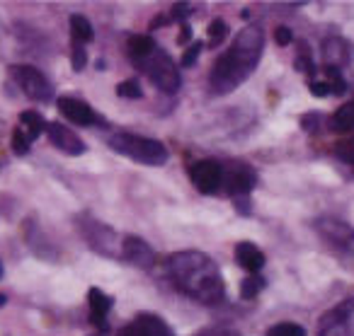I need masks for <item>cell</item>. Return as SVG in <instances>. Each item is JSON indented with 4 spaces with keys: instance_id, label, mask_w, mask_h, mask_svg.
Returning a JSON list of instances; mask_svg holds the SVG:
<instances>
[{
    "instance_id": "obj_18",
    "label": "cell",
    "mask_w": 354,
    "mask_h": 336,
    "mask_svg": "<svg viewBox=\"0 0 354 336\" xmlns=\"http://www.w3.org/2000/svg\"><path fill=\"white\" fill-rule=\"evenodd\" d=\"M71 34L75 44H90L95 39V30L85 15H71Z\"/></svg>"
},
{
    "instance_id": "obj_14",
    "label": "cell",
    "mask_w": 354,
    "mask_h": 336,
    "mask_svg": "<svg viewBox=\"0 0 354 336\" xmlns=\"http://www.w3.org/2000/svg\"><path fill=\"white\" fill-rule=\"evenodd\" d=\"M122 259L138 268H151L156 264V252L146 239L136 237V235H127L122 242Z\"/></svg>"
},
{
    "instance_id": "obj_32",
    "label": "cell",
    "mask_w": 354,
    "mask_h": 336,
    "mask_svg": "<svg viewBox=\"0 0 354 336\" xmlns=\"http://www.w3.org/2000/svg\"><path fill=\"white\" fill-rule=\"evenodd\" d=\"M308 88H310V92H313L315 97H328V95H333L330 83H310Z\"/></svg>"
},
{
    "instance_id": "obj_34",
    "label": "cell",
    "mask_w": 354,
    "mask_h": 336,
    "mask_svg": "<svg viewBox=\"0 0 354 336\" xmlns=\"http://www.w3.org/2000/svg\"><path fill=\"white\" fill-rule=\"evenodd\" d=\"M296 66H299V70H304V73H310V75L315 73V66L308 56H299V59H296Z\"/></svg>"
},
{
    "instance_id": "obj_1",
    "label": "cell",
    "mask_w": 354,
    "mask_h": 336,
    "mask_svg": "<svg viewBox=\"0 0 354 336\" xmlns=\"http://www.w3.org/2000/svg\"><path fill=\"white\" fill-rule=\"evenodd\" d=\"M167 276L183 295L204 305H216L226 295V283L209 254L187 249L167 259Z\"/></svg>"
},
{
    "instance_id": "obj_3",
    "label": "cell",
    "mask_w": 354,
    "mask_h": 336,
    "mask_svg": "<svg viewBox=\"0 0 354 336\" xmlns=\"http://www.w3.org/2000/svg\"><path fill=\"white\" fill-rule=\"evenodd\" d=\"M107 146L112 148L114 152H119V155L129 157V160H133V162H141V165H148V167L165 165L167 157H170L167 148L162 146L160 141L146 138V136H136V133H127V131L112 133Z\"/></svg>"
},
{
    "instance_id": "obj_21",
    "label": "cell",
    "mask_w": 354,
    "mask_h": 336,
    "mask_svg": "<svg viewBox=\"0 0 354 336\" xmlns=\"http://www.w3.org/2000/svg\"><path fill=\"white\" fill-rule=\"evenodd\" d=\"M333 128H335V131H349V128H354V99L335 112Z\"/></svg>"
},
{
    "instance_id": "obj_28",
    "label": "cell",
    "mask_w": 354,
    "mask_h": 336,
    "mask_svg": "<svg viewBox=\"0 0 354 336\" xmlns=\"http://www.w3.org/2000/svg\"><path fill=\"white\" fill-rule=\"evenodd\" d=\"M71 61H73V70L80 73V70L88 66V49L83 44H75L73 41V51H71Z\"/></svg>"
},
{
    "instance_id": "obj_38",
    "label": "cell",
    "mask_w": 354,
    "mask_h": 336,
    "mask_svg": "<svg viewBox=\"0 0 354 336\" xmlns=\"http://www.w3.org/2000/svg\"><path fill=\"white\" fill-rule=\"evenodd\" d=\"M95 336H107V334H95Z\"/></svg>"
},
{
    "instance_id": "obj_24",
    "label": "cell",
    "mask_w": 354,
    "mask_h": 336,
    "mask_svg": "<svg viewBox=\"0 0 354 336\" xmlns=\"http://www.w3.org/2000/svg\"><path fill=\"white\" fill-rule=\"evenodd\" d=\"M262 288H265V278H262V276H250V278H245V281L241 283V295L245 297V300H252V297L260 295Z\"/></svg>"
},
{
    "instance_id": "obj_22",
    "label": "cell",
    "mask_w": 354,
    "mask_h": 336,
    "mask_svg": "<svg viewBox=\"0 0 354 336\" xmlns=\"http://www.w3.org/2000/svg\"><path fill=\"white\" fill-rule=\"evenodd\" d=\"M267 336H306V329L294 322H279L267 329Z\"/></svg>"
},
{
    "instance_id": "obj_37",
    "label": "cell",
    "mask_w": 354,
    "mask_h": 336,
    "mask_svg": "<svg viewBox=\"0 0 354 336\" xmlns=\"http://www.w3.org/2000/svg\"><path fill=\"white\" fill-rule=\"evenodd\" d=\"M0 278H3V261H0Z\"/></svg>"
},
{
    "instance_id": "obj_16",
    "label": "cell",
    "mask_w": 354,
    "mask_h": 336,
    "mask_svg": "<svg viewBox=\"0 0 354 336\" xmlns=\"http://www.w3.org/2000/svg\"><path fill=\"white\" fill-rule=\"evenodd\" d=\"M236 259L243 268H248V271L252 273V276L265 266V254H262V249L255 247L252 242H238L236 244Z\"/></svg>"
},
{
    "instance_id": "obj_33",
    "label": "cell",
    "mask_w": 354,
    "mask_h": 336,
    "mask_svg": "<svg viewBox=\"0 0 354 336\" xmlns=\"http://www.w3.org/2000/svg\"><path fill=\"white\" fill-rule=\"evenodd\" d=\"M197 336H241V334H238V331H233V329H223V326H216V329L199 331Z\"/></svg>"
},
{
    "instance_id": "obj_17",
    "label": "cell",
    "mask_w": 354,
    "mask_h": 336,
    "mask_svg": "<svg viewBox=\"0 0 354 336\" xmlns=\"http://www.w3.org/2000/svg\"><path fill=\"white\" fill-rule=\"evenodd\" d=\"M325 49V59H328V66H344L347 61H352V44H347L344 39H328L323 44Z\"/></svg>"
},
{
    "instance_id": "obj_13",
    "label": "cell",
    "mask_w": 354,
    "mask_h": 336,
    "mask_svg": "<svg viewBox=\"0 0 354 336\" xmlns=\"http://www.w3.org/2000/svg\"><path fill=\"white\" fill-rule=\"evenodd\" d=\"M117 336H175L172 329L165 324V319H160L158 315L151 312H141L131 324H127Z\"/></svg>"
},
{
    "instance_id": "obj_4",
    "label": "cell",
    "mask_w": 354,
    "mask_h": 336,
    "mask_svg": "<svg viewBox=\"0 0 354 336\" xmlns=\"http://www.w3.org/2000/svg\"><path fill=\"white\" fill-rule=\"evenodd\" d=\"M131 63L136 66L158 90H162V92H167V95L177 92L180 85H183V78H180V70H177L175 61H172L160 46H156L151 54H146L143 59L131 61Z\"/></svg>"
},
{
    "instance_id": "obj_7",
    "label": "cell",
    "mask_w": 354,
    "mask_h": 336,
    "mask_svg": "<svg viewBox=\"0 0 354 336\" xmlns=\"http://www.w3.org/2000/svg\"><path fill=\"white\" fill-rule=\"evenodd\" d=\"M318 336H354V297L325 312L318 324Z\"/></svg>"
},
{
    "instance_id": "obj_30",
    "label": "cell",
    "mask_w": 354,
    "mask_h": 336,
    "mask_svg": "<svg viewBox=\"0 0 354 336\" xmlns=\"http://www.w3.org/2000/svg\"><path fill=\"white\" fill-rule=\"evenodd\" d=\"M189 15H192V6H189V3H175V6H172V20L183 22L185 17H189Z\"/></svg>"
},
{
    "instance_id": "obj_26",
    "label": "cell",
    "mask_w": 354,
    "mask_h": 336,
    "mask_svg": "<svg viewBox=\"0 0 354 336\" xmlns=\"http://www.w3.org/2000/svg\"><path fill=\"white\" fill-rule=\"evenodd\" d=\"M117 95L122 99H141L143 90H141V85H138V80H124V83L117 85Z\"/></svg>"
},
{
    "instance_id": "obj_25",
    "label": "cell",
    "mask_w": 354,
    "mask_h": 336,
    "mask_svg": "<svg viewBox=\"0 0 354 336\" xmlns=\"http://www.w3.org/2000/svg\"><path fill=\"white\" fill-rule=\"evenodd\" d=\"M30 148H32V141L27 138L25 128L17 126L15 131H12V150H15V155L25 157L27 152H30Z\"/></svg>"
},
{
    "instance_id": "obj_10",
    "label": "cell",
    "mask_w": 354,
    "mask_h": 336,
    "mask_svg": "<svg viewBox=\"0 0 354 336\" xmlns=\"http://www.w3.org/2000/svg\"><path fill=\"white\" fill-rule=\"evenodd\" d=\"M46 138H49L51 146H54L56 150L64 152V155L78 157V155H83V152L88 150V146L83 143V138H80L75 131H71L68 126L59 123V121L46 123Z\"/></svg>"
},
{
    "instance_id": "obj_5",
    "label": "cell",
    "mask_w": 354,
    "mask_h": 336,
    "mask_svg": "<svg viewBox=\"0 0 354 336\" xmlns=\"http://www.w3.org/2000/svg\"><path fill=\"white\" fill-rule=\"evenodd\" d=\"M78 230H80V235H83L85 244H88L93 252L102 254V257H109V259H122L124 237H119L117 230H112L109 225L95 220L93 215H80Z\"/></svg>"
},
{
    "instance_id": "obj_12",
    "label": "cell",
    "mask_w": 354,
    "mask_h": 336,
    "mask_svg": "<svg viewBox=\"0 0 354 336\" xmlns=\"http://www.w3.org/2000/svg\"><path fill=\"white\" fill-rule=\"evenodd\" d=\"M56 107H59L61 117H66L71 123H75V126H95V123H100V117L97 112H95L93 107H90L88 102H83V99H75V97H59L56 99Z\"/></svg>"
},
{
    "instance_id": "obj_31",
    "label": "cell",
    "mask_w": 354,
    "mask_h": 336,
    "mask_svg": "<svg viewBox=\"0 0 354 336\" xmlns=\"http://www.w3.org/2000/svg\"><path fill=\"white\" fill-rule=\"evenodd\" d=\"M274 41H277L279 46H289L291 41H294V34H291L289 27H279V30L274 32Z\"/></svg>"
},
{
    "instance_id": "obj_15",
    "label": "cell",
    "mask_w": 354,
    "mask_h": 336,
    "mask_svg": "<svg viewBox=\"0 0 354 336\" xmlns=\"http://www.w3.org/2000/svg\"><path fill=\"white\" fill-rule=\"evenodd\" d=\"M88 307H90V319L93 324L97 326L102 334L109 331V322H107V315L112 310V297L104 295L100 288H90L88 290Z\"/></svg>"
},
{
    "instance_id": "obj_35",
    "label": "cell",
    "mask_w": 354,
    "mask_h": 336,
    "mask_svg": "<svg viewBox=\"0 0 354 336\" xmlns=\"http://www.w3.org/2000/svg\"><path fill=\"white\" fill-rule=\"evenodd\" d=\"M189 39H192V30H189V25H183V32H180L177 41H180V44H187Z\"/></svg>"
},
{
    "instance_id": "obj_2",
    "label": "cell",
    "mask_w": 354,
    "mask_h": 336,
    "mask_svg": "<svg viewBox=\"0 0 354 336\" xmlns=\"http://www.w3.org/2000/svg\"><path fill=\"white\" fill-rule=\"evenodd\" d=\"M265 49V34L260 27H245L236 34L231 49L218 56L214 70L209 75L214 95H228L238 90L252 73L262 59Z\"/></svg>"
},
{
    "instance_id": "obj_6",
    "label": "cell",
    "mask_w": 354,
    "mask_h": 336,
    "mask_svg": "<svg viewBox=\"0 0 354 336\" xmlns=\"http://www.w3.org/2000/svg\"><path fill=\"white\" fill-rule=\"evenodd\" d=\"M10 75L17 83V88L22 90V95L30 97L32 102L46 104L51 97H54V88H51V83L46 80V75L41 73L39 68H35V66H12Z\"/></svg>"
},
{
    "instance_id": "obj_27",
    "label": "cell",
    "mask_w": 354,
    "mask_h": 336,
    "mask_svg": "<svg viewBox=\"0 0 354 336\" xmlns=\"http://www.w3.org/2000/svg\"><path fill=\"white\" fill-rule=\"evenodd\" d=\"M207 32H209V44L218 46V44H223V39L228 37V25L223 20H214Z\"/></svg>"
},
{
    "instance_id": "obj_9",
    "label": "cell",
    "mask_w": 354,
    "mask_h": 336,
    "mask_svg": "<svg viewBox=\"0 0 354 336\" xmlns=\"http://www.w3.org/2000/svg\"><path fill=\"white\" fill-rule=\"evenodd\" d=\"M189 177H192V184L197 186V191H202V194H216V191L221 189L223 179H226L221 162H216V160L194 162V165L189 167Z\"/></svg>"
},
{
    "instance_id": "obj_23",
    "label": "cell",
    "mask_w": 354,
    "mask_h": 336,
    "mask_svg": "<svg viewBox=\"0 0 354 336\" xmlns=\"http://www.w3.org/2000/svg\"><path fill=\"white\" fill-rule=\"evenodd\" d=\"M333 152H335V157H337L339 162L354 167V136L347 138V141H339L337 146H335Z\"/></svg>"
},
{
    "instance_id": "obj_20",
    "label": "cell",
    "mask_w": 354,
    "mask_h": 336,
    "mask_svg": "<svg viewBox=\"0 0 354 336\" xmlns=\"http://www.w3.org/2000/svg\"><path fill=\"white\" fill-rule=\"evenodd\" d=\"M156 46L158 44L153 41V37L133 34L131 39H129V44H127V54H129V59H131V61H136V59H143L146 54H151Z\"/></svg>"
},
{
    "instance_id": "obj_36",
    "label": "cell",
    "mask_w": 354,
    "mask_h": 336,
    "mask_svg": "<svg viewBox=\"0 0 354 336\" xmlns=\"http://www.w3.org/2000/svg\"><path fill=\"white\" fill-rule=\"evenodd\" d=\"M6 302H8V297L3 295V293H0V307H6Z\"/></svg>"
},
{
    "instance_id": "obj_11",
    "label": "cell",
    "mask_w": 354,
    "mask_h": 336,
    "mask_svg": "<svg viewBox=\"0 0 354 336\" xmlns=\"http://www.w3.org/2000/svg\"><path fill=\"white\" fill-rule=\"evenodd\" d=\"M226 184H228V194L233 196L238 210H241V213H248V206H245L248 196H250V191L255 189V175H252V170L245 165H238L236 170H231Z\"/></svg>"
},
{
    "instance_id": "obj_8",
    "label": "cell",
    "mask_w": 354,
    "mask_h": 336,
    "mask_svg": "<svg viewBox=\"0 0 354 336\" xmlns=\"http://www.w3.org/2000/svg\"><path fill=\"white\" fill-rule=\"evenodd\" d=\"M315 230H318V235L325 239V244L330 249L349 254V257L354 254V230L347 223H342L337 218H323L315 223Z\"/></svg>"
},
{
    "instance_id": "obj_29",
    "label": "cell",
    "mask_w": 354,
    "mask_h": 336,
    "mask_svg": "<svg viewBox=\"0 0 354 336\" xmlns=\"http://www.w3.org/2000/svg\"><path fill=\"white\" fill-rule=\"evenodd\" d=\"M202 49H204V41H194L192 46H187V51H185V56H183V66H185V68H189V66L197 63Z\"/></svg>"
},
{
    "instance_id": "obj_19",
    "label": "cell",
    "mask_w": 354,
    "mask_h": 336,
    "mask_svg": "<svg viewBox=\"0 0 354 336\" xmlns=\"http://www.w3.org/2000/svg\"><path fill=\"white\" fill-rule=\"evenodd\" d=\"M20 123H22V128H25L27 138L35 143L41 133H46V123H49V121H44V117H41V114H37V112H22L20 114Z\"/></svg>"
}]
</instances>
